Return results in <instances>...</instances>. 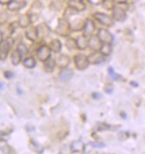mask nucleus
<instances>
[{
  "instance_id": "nucleus-1",
  "label": "nucleus",
  "mask_w": 145,
  "mask_h": 154,
  "mask_svg": "<svg viewBox=\"0 0 145 154\" xmlns=\"http://www.w3.org/2000/svg\"><path fill=\"white\" fill-rule=\"evenodd\" d=\"M126 3H119L114 6L112 9V18L118 22H124L126 18V10H127Z\"/></svg>"
},
{
  "instance_id": "nucleus-2",
  "label": "nucleus",
  "mask_w": 145,
  "mask_h": 154,
  "mask_svg": "<svg viewBox=\"0 0 145 154\" xmlns=\"http://www.w3.org/2000/svg\"><path fill=\"white\" fill-rule=\"evenodd\" d=\"M70 25H69V22L67 19L63 18V19H60L58 24H57V27L55 29V32L62 37H67L69 36V30H70Z\"/></svg>"
},
{
  "instance_id": "nucleus-3",
  "label": "nucleus",
  "mask_w": 145,
  "mask_h": 154,
  "mask_svg": "<svg viewBox=\"0 0 145 154\" xmlns=\"http://www.w3.org/2000/svg\"><path fill=\"white\" fill-rule=\"evenodd\" d=\"M75 64L76 68L79 70H84L85 69L88 65H89V62H88V58L83 54H79L75 56Z\"/></svg>"
},
{
  "instance_id": "nucleus-4",
  "label": "nucleus",
  "mask_w": 145,
  "mask_h": 154,
  "mask_svg": "<svg viewBox=\"0 0 145 154\" xmlns=\"http://www.w3.org/2000/svg\"><path fill=\"white\" fill-rule=\"evenodd\" d=\"M51 52H52V50L50 49L49 46H47L45 45H43L38 49L37 55H38L39 61L45 63V61H47L51 57Z\"/></svg>"
},
{
  "instance_id": "nucleus-5",
  "label": "nucleus",
  "mask_w": 145,
  "mask_h": 154,
  "mask_svg": "<svg viewBox=\"0 0 145 154\" xmlns=\"http://www.w3.org/2000/svg\"><path fill=\"white\" fill-rule=\"evenodd\" d=\"M94 18L104 26L110 27L113 25V18L103 13H96L94 14Z\"/></svg>"
},
{
  "instance_id": "nucleus-6",
  "label": "nucleus",
  "mask_w": 145,
  "mask_h": 154,
  "mask_svg": "<svg viewBox=\"0 0 145 154\" xmlns=\"http://www.w3.org/2000/svg\"><path fill=\"white\" fill-rule=\"evenodd\" d=\"M97 36L100 38V40L102 41V43H109V44H111L112 41H113V36H112V34L108 29H100L99 31H98Z\"/></svg>"
},
{
  "instance_id": "nucleus-7",
  "label": "nucleus",
  "mask_w": 145,
  "mask_h": 154,
  "mask_svg": "<svg viewBox=\"0 0 145 154\" xmlns=\"http://www.w3.org/2000/svg\"><path fill=\"white\" fill-rule=\"evenodd\" d=\"M26 5H27V2L24 0H12L7 5V9L12 12H16L24 8Z\"/></svg>"
},
{
  "instance_id": "nucleus-8",
  "label": "nucleus",
  "mask_w": 145,
  "mask_h": 154,
  "mask_svg": "<svg viewBox=\"0 0 145 154\" xmlns=\"http://www.w3.org/2000/svg\"><path fill=\"white\" fill-rule=\"evenodd\" d=\"M87 58L89 64H100L105 60V56L101 52H94L91 54Z\"/></svg>"
},
{
  "instance_id": "nucleus-9",
  "label": "nucleus",
  "mask_w": 145,
  "mask_h": 154,
  "mask_svg": "<svg viewBox=\"0 0 145 154\" xmlns=\"http://www.w3.org/2000/svg\"><path fill=\"white\" fill-rule=\"evenodd\" d=\"M10 43L6 39H3L0 42V60H5L10 51Z\"/></svg>"
},
{
  "instance_id": "nucleus-10",
  "label": "nucleus",
  "mask_w": 145,
  "mask_h": 154,
  "mask_svg": "<svg viewBox=\"0 0 145 154\" xmlns=\"http://www.w3.org/2000/svg\"><path fill=\"white\" fill-rule=\"evenodd\" d=\"M95 30V25L94 22H93L92 20H86L85 22L84 23L83 27V33L85 37H89L92 36L93 33Z\"/></svg>"
},
{
  "instance_id": "nucleus-11",
  "label": "nucleus",
  "mask_w": 145,
  "mask_h": 154,
  "mask_svg": "<svg viewBox=\"0 0 145 154\" xmlns=\"http://www.w3.org/2000/svg\"><path fill=\"white\" fill-rule=\"evenodd\" d=\"M102 41L98 38V36H92L88 39V47L94 51H98L100 50L102 46Z\"/></svg>"
},
{
  "instance_id": "nucleus-12",
  "label": "nucleus",
  "mask_w": 145,
  "mask_h": 154,
  "mask_svg": "<svg viewBox=\"0 0 145 154\" xmlns=\"http://www.w3.org/2000/svg\"><path fill=\"white\" fill-rule=\"evenodd\" d=\"M31 23H32L31 17H30V15H29V14H21V15L19 16L18 22H17L18 26H19V27H21V28H22V29H26V28H28Z\"/></svg>"
},
{
  "instance_id": "nucleus-13",
  "label": "nucleus",
  "mask_w": 145,
  "mask_h": 154,
  "mask_svg": "<svg viewBox=\"0 0 145 154\" xmlns=\"http://www.w3.org/2000/svg\"><path fill=\"white\" fill-rule=\"evenodd\" d=\"M68 5L77 12H82L85 9V5L81 0H69Z\"/></svg>"
},
{
  "instance_id": "nucleus-14",
  "label": "nucleus",
  "mask_w": 145,
  "mask_h": 154,
  "mask_svg": "<svg viewBox=\"0 0 145 154\" xmlns=\"http://www.w3.org/2000/svg\"><path fill=\"white\" fill-rule=\"evenodd\" d=\"M85 149V143L81 140L73 141L70 144V151L72 152H84Z\"/></svg>"
},
{
  "instance_id": "nucleus-15",
  "label": "nucleus",
  "mask_w": 145,
  "mask_h": 154,
  "mask_svg": "<svg viewBox=\"0 0 145 154\" xmlns=\"http://www.w3.org/2000/svg\"><path fill=\"white\" fill-rule=\"evenodd\" d=\"M36 28H37L39 38H45V37L48 36L49 33H50V29H49V27L47 26L46 23H40Z\"/></svg>"
},
{
  "instance_id": "nucleus-16",
  "label": "nucleus",
  "mask_w": 145,
  "mask_h": 154,
  "mask_svg": "<svg viewBox=\"0 0 145 154\" xmlns=\"http://www.w3.org/2000/svg\"><path fill=\"white\" fill-rule=\"evenodd\" d=\"M25 35H26V38L32 42H35L39 38L37 28H34V27H31L29 29H27L25 32Z\"/></svg>"
},
{
  "instance_id": "nucleus-17",
  "label": "nucleus",
  "mask_w": 145,
  "mask_h": 154,
  "mask_svg": "<svg viewBox=\"0 0 145 154\" xmlns=\"http://www.w3.org/2000/svg\"><path fill=\"white\" fill-rule=\"evenodd\" d=\"M72 77H73L72 70L69 69H67V68H63L62 70H61L60 74H59V78H60V79L62 80V81H68Z\"/></svg>"
},
{
  "instance_id": "nucleus-18",
  "label": "nucleus",
  "mask_w": 145,
  "mask_h": 154,
  "mask_svg": "<svg viewBox=\"0 0 145 154\" xmlns=\"http://www.w3.org/2000/svg\"><path fill=\"white\" fill-rule=\"evenodd\" d=\"M76 43H77V47L80 50H85L87 46H88V39L86 38V37L83 36H79L76 39Z\"/></svg>"
},
{
  "instance_id": "nucleus-19",
  "label": "nucleus",
  "mask_w": 145,
  "mask_h": 154,
  "mask_svg": "<svg viewBox=\"0 0 145 154\" xmlns=\"http://www.w3.org/2000/svg\"><path fill=\"white\" fill-rule=\"evenodd\" d=\"M69 58L65 54H62L56 60V65H58L60 68H62V69L66 68L69 65Z\"/></svg>"
},
{
  "instance_id": "nucleus-20",
  "label": "nucleus",
  "mask_w": 145,
  "mask_h": 154,
  "mask_svg": "<svg viewBox=\"0 0 145 154\" xmlns=\"http://www.w3.org/2000/svg\"><path fill=\"white\" fill-rule=\"evenodd\" d=\"M21 58L22 56L21 55V54L19 53L18 50H15L12 53V55H11V62L13 63V65L14 66H17L20 64L21 61Z\"/></svg>"
},
{
  "instance_id": "nucleus-21",
  "label": "nucleus",
  "mask_w": 145,
  "mask_h": 154,
  "mask_svg": "<svg viewBox=\"0 0 145 154\" xmlns=\"http://www.w3.org/2000/svg\"><path fill=\"white\" fill-rule=\"evenodd\" d=\"M50 49L54 53H59L62 49V43L58 39H54L50 43Z\"/></svg>"
},
{
  "instance_id": "nucleus-22",
  "label": "nucleus",
  "mask_w": 145,
  "mask_h": 154,
  "mask_svg": "<svg viewBox=\"0 0 145 154\" xmlns=\"http://www.w3.org/2000/svg\"><path fill=\"white\" fill-rule=\"evenodd\" d=\"M56 65V62L52 59L51 57L45 62V69L47 71V72H52L54 69V67Z\"/></svg>"
},
{
  "instance_id": "nucleus-23",
  "label": "nucleus",
  "mask_w": 145,
  "mask_h": 154,
  "mask_svg": "<svg viewBox=\"0 0 145 154\" xmlns=\"http://www.w3.org/2000/svg\"><path fill=\"white\" fill-rule=\"evenodd\" d=\"M111 51H112L111 45L109 43H103L100 48V52L103 54L104 56H109L111 54Z\"/></svg>"
},
{
  "instance_id": "nucleus-24",
  "label": "nucleus",
  "mask_w": 145,
  "mask_h": 154,
  "mask_svg": "<svg viewBox=\"0 0 145 154\" xmlns=\"http://www.w3.org/2000/svg\"><path fill=\"white\" fill-rule=\"evenodd\" d=\"M42 10V5L40 4V2L39 1H36L32 6H31V13H32V15H36L38 16L39 14V13L41 12Z\"/></svg>"
},
{
  "instance_id": "nucleus-25",
  "label": "nucleus",
  "mask_w": 145,
  "mask_h": 154,
  "mask_svg": "<svg viewBox=\"0 0 145 154\" xmlns=\"http://www.w3.org/2000/svg\"><path fill=\"white\" fill-rule=\"evenodd\" d=\"M23 65L28 69H33L37 65V62L33 57H28L23 61Z\"/></svg>"
},
{
  "instance_id": "nucleus-26",
  "label": "nucleus",
  "mask_w": 145,
  "mask_h": 154,
  "mask_svg": "<svg viewBox=\"0 0 145 154\" xmlns=\"http://www.w3.org/2000/svg\"><path fill=\"white\" fill-rule=\"evenodd\" d=\"M17 50L19 51V53L21 54V55L23 57V56H26L28 54H29V50L27 48V46L24 44H19L17 45Z\"/></svg>"
},
{
  "instance_id": "nucleus-27",
  "label": "nucleus",
  "mask_w": 145,
  "mask_h": 154,
  "mask_svg": "<svg viewBox=\"0 0 145 154\" xmlns=\"http://www.w3.org/2000/svg\"><path fill=\"white\" fill-rule=\"evenodd\" d=\"M104 8H106L107 10H111L114 8L115 5H114V0H103V2Z\"/></svg>"
},
{
  "instance_id": "nucleus-28",
  "label": "nucleus",
  "mask_w": 145,
  "mask_h": 154,
  "mask_svg": "<svg viewBox=\"0 0 145 154\" xmlns=\"http://www.w3.org/2000/svg\"><path fill=\"white\" fill-rule=\"evenodd\" d=\"M108 71H109V75L111 77V79H114V80H119V79H120V76H119V75H118V74L115 72V70H114V69H113V68L110 67V68H109V69H108Z\"/></svg>"
},
{
  "instance_id": "nucleus-29",
  "label": "nucleus",
  "mask_w": 145,
  "mask_h": 154,
  "mask_svg": "<svg viewBox=\"0 0 145 154\" xmlns=\"http://www.w3.org/2000/svg\"><path fill=\"white\" fill-rule=\"evenodd\" d=\"M66 46L69 49V50H72L74 48L77 47V43H76V40L73 39V38H69L66 42Z\"/></svg>"
},
{
  "instance_id": "nucleus-30",
  "label": "nucleus",
  "mask_w": 145,
  "mask_h": 154,
  "mask_svg": "<svg viewBox=\"0 0 145 154\" xmlns=\"http://www.w3.org/2000/svg\"><path fill=\"white\" fill-rule=\"evenodd\" d=\"M4 76H5V79H13V78L14 77V72H12V71L7 70V71H5Z\"/></svg>"
},
{
  "instance_id": "nucleus-31",
  "label": "nucleus",
  "mask_w": 145,
  "mask_h": 154,
  "mask_svg": "<svg viewBox=\"0 0 145 154\" xmlns=\"http://www.w3.org/2000/svg\"><path fill=\"white\" fill-rule=\"evenodd\" d=\"M90 144L93 146V147H94V148H103L104 146V143H95V142H91L90 143Z\"/></svg>"
},
{
  "instance_id": "nucleus-32",
  "label": "nucleus",
  "mask_w": 145,
  "mask_h": 154,
  "mask_svg": "<svg viewBox=\"0 0 145 154\" xmlns=\"http://www.w3.org/2000/svg\"><path fill=\"white\" fill-rule=\"evenodd\" d=\"M89 3H91L92 5H101L103 4V0H88Z\"/></svg>"
},
{
  "instance_id": "nucleus-33",
  "label": "nucleus",
  "mask_w": 145,
  "mask_h": 154,
  "mask_svg": "<svg viewBox=\"0 0 145 154\" xmlns=\"http://www.w3.org/2000/svg\"><path fill=\"white\" fill-rule=\"evenodd\" d=\"M105 92L108 94H111L113 92V87L111 85H107L105 87Z\"/></svg>"
},
{
  "instance_id": "nucleus-34",
  "label": "nucleus",
  "mask_w": 145,
  "mask_h": 154,
  "mask_svg": "<svg viewBox=\"0 0 145 154\" xmlns=\"http://www.w3.org/2000/svg\"><path fill=\"white\" fill-rule=\"evenodd\" d=\"M103 97V95L100 93H94L93 94V98L94 99H101Z\"/></svg>"
},
{
  "instance_id": "nucleus-35",
  "label": "nucleus",
  "mask_w": 145,
  "mask_h": 154,
  "mask_svg": "<svg viewBox=\"0 0 145 154\" xmlns=\"http://www.w3.org/2000/svg\"><path fill=\"white\" fill-rule=\"evenodd\" d=\"M12 0H0V5H7Z\"/></svg>"
},
{
  "instance_id": "nucleus-36",
  "label": "nucleus",
  "mask_w": 145,
  "mask_h": 154,
  "mask_svg": "<svg viewBox=\"0 0 145 154\" xmlns=\"http://www.w3.org/2000/svg\"><path fill=\"white\" fill-rule=\"evenodd\" d=\"M127 0H114V2H116L117 4H119V3H126Z\"/></svg>"
},
{
  "instance_id": "nucleus-37",
  "label": "nucleus",
  "mask_w": 145,
  "mask_h": 154,
  "mask_svg": "<svg viewBox=\"0 0 145 154\" xmlns=\"http://www.w3.org/2000/svg\"><path fill=\"white\" fill-rule=\"evenodd\" d=\"M5 88V83L0 81V90H3Z\"/></svg>"
},
{
  "instance_id": "nucleus-38",
  "label": "nucleus",
  "mask_w": 145,
  "mask_h": 154,
  "mask_svg": "<svg viewBox=\"0 0 145 154\" xmlns=\"http://www.w3.org/2000/svg\"><path fill=\"white\" fill-rule=\"evenodd\" d=\"M131 85H134V86H136V87L138 86V84H137V83H134V82H131Z\"/></svg>"
},
{
  "instance_id": "nucleus-39",
  "label": "nucleus",
  "mask_w": 145,
  "mask_h": 154,
  "mask_svg": "<svg viewBox=\"0 0 145 154\" xmlns=\"http://www.w3.org/2000/svg\"><path fill=\"white\" fill-rule=\"evenodd\" d=\"M2 40H3V38H2V34L0 33V42H1Z\"/></svg>"
}]
</instances>
